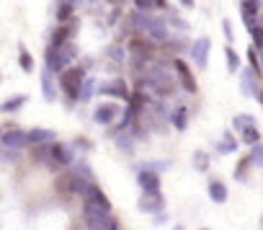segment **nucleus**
I'll list each match as a JSON object with an SVG mask.
<instances>
[{"label": "nucleus", "mask_w": 263, "mask_h": 230, "mask_svg": "<svg viewBox=\"0 0 263 230\" xmlns=\"http://www.w3.org/2000/svg\"><path fill=\"white\" fill-rule=\"evenodd\" d=\"M108 57H111V60H116V62H124V57H121L119 47H111V49H108Z\"/></svg>", "instance_id": "473e14b6"}, {"label": "nucleus", "mask_w": 263, "mask_h": 230, "mask_svg": "<svg viewBox=\"0 0 263 230\" xmlns=\"http://www.w3.org/2000/svg\"><path fill=\"white\" fill-rule=\"evenodd\" d=\"M163 207H165L163 194H145V197L140 199V209H142V212H153V215H158Z\"/></svg>", "instance_id": "2eb2a0df"}, {"label": "nucleus", "mask_w": 263, "mask_h": 230, "mask_svg": "<svg viewBox=\"0 0 263 230\" xmlns=\"http://www.w3.org/2000/svg\"><path fill=\"white\" fill-rule=\"evenodd\" d=\"M62 3H72V6H78V3H80V0H62Z\"/></svg>", "instance_id": "c9c22d12"}, {"label": "nucleus", "mask_w": 263, "mask_h": 230, "mask_svg": "<svg viewBox=\"0 0 263 230\" xmlns=\"http://www.w3.org/2000/svg\"><path fill=\"white\" fill-rule=\"evenodd\" d=\"M116 143H119V148H121V150H126V153H132V140H129V137H119Z\"/></svg>", "instance_id": "2f4dec72"}, {"label": "nucleus", "mask_w": 263, "mask_h": 230, "mask_svg": "<svg viewBox=\"0 0 263 230\" xmlns=\"http://www.w3.org/2000/svg\"><path fill=\"white\" fill-rule=\"evenodd\" d=\"M75 57H78V47H75L72 42L65 44L62 49H49V47H47V70H49L52 75H54V73L62 75L67 67H72L70 62H72Z\"/></svg>", "instance_id": "f257e3e1"}, {"label": "nucleus", "mask_w": 263, "mask_h": 230, "mask_svg": "<svg viewBox=\"0 0 263 230\" xmlns=\"http://www.w3.org/2000/svg\"><path fill=\"white\" fill-rule=\"evenodd\" d=\"M209 197H212V202H217V204L227 202V186H224L222 181H209Z\"/></svg>", "instance_id": "f3484780"}, {"label": "nucleus", "mask_w": 263, "mask_h": 230, "mask_svg": "<svg viewBox=\"0 0 263 230\" xmlns=\"http://www.w3.org/2000/svg\"><path fill=\"white\" fill-rule=\"evenodd\" d=\"M260 62H263V47H260Z\"/></svg>", "instance_id": "4c0bfd02"}, {"label": "nucleus", "mask_w": 263, "mask_h": 230, "mask_svg": "<svg viewBox=\"0 0 263 230\" xmlns=\"http://www.w3.org/2000/svg\"><path fill=\"white\" fill-rule=\"evenodd\" d=\"M98 93H101V96H116V98H124V101L132 98L129 85H126L121 78H114V80H108V83H101V85H98Z\"/></svg>", "instance_id": "20e7f679"}, {"label": "nucleus", "mask_w": 263, "mask_h": 230, "mask_svg": "<svg viewBox=\"0 0 263 230\" xmlns=\"http://www.w3.org/2000/svg\"><path fill=\"white\" fill-rule=\"evenodd\" d=\"M224 60H227V70H230V73H237V70H240V57H237V52H235L232 47L224 49Z\"/></svg>", "instance_id": "393cba45"}, {"label": "nucleus", "mask_w": 263, "mask_h": 230, "mask_svg": "<svg viewBox=\"0 0 263 230\" xmlns=\"http://www.w3.org/2000/svg\"><path fill=\"white\" fill-rule=\"evenodd\" d=\"M72 34H75V24H60L49 39V49H62L65 44H70Z\"/></svg>", "instance_id": "6e6552de"}, {"label": "nucleus", "mask_w": 263, "mask_h": 230, "mask_svg": "<svg viewBox=\"0 0 263 230\" xmlns=\"http://www.w3.org/2000/svg\"><path fill=\"white\" fill-rule=\"evenodd\" d=\"M24 103H26V96H13V98L3 101V106H0V111H6V114H13V111H18V109H21Z\"/></svg>", "instance_id": "aec40b11"}, {"label": "nucleus", "mask_w": 263, "mask_h": 230, "mask_svg": "<svg viewBox=\"0 0 263 230\" xmlns=\"http://www.w3.org/2000/svg\"><path fill=\"white\" fill-rule=\"evenodd\" d=\"M137 181H140V186H142L145 194H160V176H158L155 171L142 168V171L137 173Z\"/></svg>", "instance_id": "9d476101"}, {"label": "nucleus", "mask_w": 263, "mask_h": 230, "mask_svg": "<svg viewBox=\"0 0 263 230\" xmlns=\"http://www.w3.org/2000/svg\"><path fill=\"white\" fill-rule=\"evenodd\" d=\"M250 161H253L255 166H263V148H260V145H255V148H253V153H250Z\"/></svg>", "instance_id": "7c9ffc66"}, {"label": "nucleus", "mask_w": 263, "mask_h": 230, "mask_svg": "<svg viewBox=\"0 0 263 230\" xmlns=\"http://www.w3.org/2000/svg\"><path fill=\"white\" fill-rule=\"evenodd\" d=\"M52 140H54L52 130H31L29 132V143L31 145H44V143H52Z\"/></svg>", "instance_id": "6ab92c4d"}, {"label": "nucleus", "mask_w": 263, "mask_h": 230, "mask_svg": "<svg viewBox=\"0 0 263 230\" xmlns=\"http://www.w3.org/2000/svg\"><path fill=\"white\" fill-rule=\"evenodd\" d=\"M222 29H224V37H227V42H232V26H230V21H224V24H222Z\"/></svg>", "instance_id": "72a5a7b5"}, {"label": "nucleus", "mask_w": 263, "mask_h": 230, "mask_svg": "<svg viewBox=\"0 0 263 230\" xmlns=\"http://www.w3.org/2000/svg\"><path fill=\"white\" fill-rule=\"evenodd\" d=\"M173 125H176V130H186V125H189V109L186 106H178L173 111Z\"/></svg>", "instance_id": "412c9836"}, {"label": "nucleus", "mask_w": 263, "mask_h": 230, "mask_svg": "<svg viewBox=\"0 0 263 230\" xmlns=\"http://www.w3.org/2000/svg\"><path fill=\"white\" fill-rule=\"evenodd\" d=\"M194 166H196V171L206 173V168H209V158H206V153H194Z\"/></svg>", "instance_id": "c85d7f7f"}, {"label": "nucleus", "mask_w": 263, "mask_h": 230, "mask_svg": "<svg viewBox=\"0 0 263 230\" xmlns=\"http://www.w3.org/2000/svg\"><path fill=\"white\" fill-rule=\"evenodd\" d=\"M240 85H242V93H250V96H255V98H258V93L263 91L260 83H258V78H255V67H248V70L242 73Z\"/></svg>", "instance_id": "ddd939ff"}, {"label": "nucleus", "mask_w": 263, "mask_h": 230, "mask_svg": "<svg viewBox=\"0 0 263 230\" xmlns=\"http://www.w3.org/2000/svg\"><path fill=\"white\" fill-rule=\"evenodd\" d=\"M83 199H85V204H96V207H101V209H106V212H111V204H108V199H106V194L96 186V184H85L83 186Z\"/></svg>", "instance_id": "423d86ee"}, {"label": "nucleus", "mask_w": 263, "mask_h": 230, "mask_svg": "<svg viewBox=\"0 0 263 230\" xmlns=\"http://www.w3.org/2000/svg\"><path fill=\"white\" fill-rule=\"evenodd\" d=\"M260 8H258V0H242V6H240V16H242V21L248 24V26H253L260 16Z\"/></svg>", "instance_id": "4468645a"}, {"label": "nucleus", "mask_w": 263, "mask_h": 230, "mask_svg": "<svg viewBox=\"0 0 263 230\" xmlns=\"http://www.w3.org/2000/svg\"><path fill=\"white\" fill-rule=\"evenodd\" d=\"M0 143H3L6 150H21L29 143V135H24L21 130H13V132H6L3 137H0Z\"/></svg>", "instance_id": "f8f14e48"}, {"label": "nucleus", "mask_w": 263, "mask_h": 230, "mask_svg": "<svg viewBox=\"0 0 263 230\" xmlns=\"http://www.w3.org/2000/svg\"><path fill=\"white\" fill-rule=\"evenodd\" d=\"M85 85V70L83 67H67L62 75H60V91L67 96V98H80V91Z\"/></svg>", "instance_id": "f03ea898"}, {"label": "nucleus", "mask_w": 263, "mask_h": 230, "mask_svg": "<svg viewBox=\"0 0 263 230\" xmlns=\"http://www.w3.org/2000/svg\"><path fill=\"white\" fill-rule=\"evenodd\" d=\"M72 13H75V6H72V3H60V8H57L60 24H67V21L72 19Z\"/></svg>", "instance_id": "a878e982"}, {"label": "nucleus", "mask_w": 263, "mask_h": 230, "mask_svg": "<svg viewBox=\"0 0 263 230\" xmlns=\"http://www.w3.org/2000/svg\"><path fill=\"white\" fill-rule=\"evenodd\" d=\"M135 24L140 26V29H145L147 34H150V39H155V42H165L168 39V24H165V19H155V16H135Z\"/></svg>", "instance_id": "7ed1b4c3"}, {"label": "nucleus", "mask_w": 263, "mask_h": 230, "mask_svg": "<svg viewBox=\"0 0 263 230\" xmlns=\"http://www.w3.org/2000/svg\"><path fill=\"white\" fill-rule=\"evenodd\" d=\"M72 150H70V145H65V143H54L52 148H49V163L52 166H70L72 163Z\"/></svg>", "instance_id": "0eeeda50"}, {"label": "nucleus", "mask_w": 263, "mask_h": 230, "mask_svg": "<svg viewBox=\"0 0 263 230\" xmlns=\"http://www.w3.org/2000/svg\"><path fill=\"white\" fill-rule=\"evenodd\" d=\"M258 101H260V106H263V91H260V93H258Z\"/></svg>", "instance_id": "e433bc0d"}, {"label": "nucleus", "mask_w": 263, "mask_h": 230, "mask_svg": "<svg viewBox=\"0 0 263 230\" xmlns=\"http://www.w3.org/2000/svg\"><path fill=\"white\" fill-rule=\"evenodd\" d=\"M93 119H96V125H103V127L114 125V122L119 119V106H116V103H111V101L101 103V106L93 111Z\"/></svg>", "instance_id": "39448f33"}, {"label": "nucleus", "mask_w": 263, "mask_h": 230, "mask_svg": "<svg viewBox=\"0 0 263 230\" xmlns=\"http://www.w3.org/2000/svg\"><path fill=\"white\" fill-rule=\"evenodd\" d=\"M250 166H253V161H250V153H248L245 158H240V163L235 168V179L237 181H245V171H250Z\"/></svg>", "instance_id": "bb28decb"}, {"label": "nucleus", "mask_w": 263, "mask_h": 230, "mask_svg": "<svg viewBox=\"0 0 263 230\" xmlns=\"http://www.w3.org/2000/svg\"><path fill=\"white\" fill-rule=\"evenodd\" d=\"M42 91H44V98H47V101H54V98H57V88H54V83H52V73H49V70L42 73Z\"/></svg>", "instance_id": "a211bd4d"}, {"label": "nucleus", "mask_w": 263, "mask_h": 230, "mask_svg": "<svg viewBox=\"0 0 263 230\" xmlns=\"http://www.w3.org/2000/svg\"><path fill=\"white\" fill-rule=\"evenodd\" d=\"M260 225H263V222H260Z\"/></svg>", "instance_id": "ea45409f"}, {"label": "nucleus", "mask_w": 263, "mask_h": 230, "mask_svg": "<svg viewBox=\"0 0 263 230\" xmlns=\"http://www.w3.org/2000/svg\"><path fill=\"white\" fill-rule=\"evenodd\" d=\"M18 62H21V67H24L26 73H31V70H34V57H31L24 47H21V52H18Z\"/></svg>", "instance_id": "cd10ccee"}, {"label": "nucleus", "mask_w": 263, "mask_h": 230, "mask_svg": "<svg viewBox=\"0 0 263 230\" xmlns=\"http://www.w3.org/2000/svg\"><path fill=\"white\" fill-rule=\"evenodd\" d=\"M173 67H176V75H178L181 85L186 88V93H196V91H199V85H196V78H194V73L189 70V65H186L183 60H176V62H173Z\"/></svg>", "instance_id": "1a4fd4ad"}, {"label": "nucleus", "mask_w": 263, "mask_h": 230, "mask_svg": "<svg viewBox=\"0 0 263 230\" xmlns=\"http://www.w3.org/2000/svg\"><path fill=\"white\" fill-rule=\"evenodd\" d=\"M242 143H245V145H253V148L260 143V132L255 130V125H248V127L242 130Z\"/></svg>", "instance_id": "4be33fe9"}, {"label": "nucleus", "mask_w": 263, "mask_h": 230, "mask_svg": "<svg viewBox=\"0 0 263 230\" xmlns=\"http://www.w3.org/2000/svg\"><path fill=\"white\" fill-rule=\"evenodd\" d=\"M135 8L140 13H150V11H168V0H135Z\"/></svg>", "instance_id": "dca6fc26"}, {"label": "nucleus", "mask_w": 263, "mask_h": 230, "mask_svg": "<svg viewBox=\"0 0 263 230\" xmlns=\"http://www.w3.org/2000/svg\"><path fill=\"white\" fill-rule=\"evenodd\" d=\"M209 39L206 37H201V39H196L194 44H191V57H194V62H196V67H206V60H209Z\"/></svg>", "instance_id": "9b49d317"}, {"label": "nucleus", "mask_w": 263, "mask_h": 230, "mask_svg": "<svg viewBox=\"0 0 263 230\" xmlns=\"http://www.w3.org/2000/svg\"><path fill=\"white\" fill-rule=\"evenodd\" d=\"M217 150H219V153H235V150H237V140L232 137V132H224V137H222V143L217 145Z\"/></svg>", "instance_id": "5701e85b"}, {"label": "nucleus", "mask_w": 263, "mask_h": 230, "mask_svg": "<svg viewBox=\"0 0 263 230\" xmlns=\"http://www.w3.org/2000/svg\"><path fill=\"white\" fill-rule=\"evenodd\" d=\"M201 230H209V227H201Z\"/></svg>", "instance_id": "58836bf2"}, {"label": "nucleus", "mask_w": 263, "mask_h": 230, "mask_svg": "<svg viewBox=\"0 0 263 230\" xmlns=\"http://www.w3.org/2000/svg\"><path fill=\"white\" fill-rule=\"evenodd\" d=\"M93 88H96V80H93V78H88V80H85V85H83V91H80V101H83V103H85V101H88V98L96 93Z\"/></svg>", "instance_id": "c756f323"}, {"label": "nucleus", "mask_w": 263, "mask_h": 230, "mask_svg": "<svg viewBox=\"0 0 263 230\" xmlns=\"http://www.w3.org/2000/svg\"><path fill=\"white\" fill-rule=\"evenodd\" d=\"M250 37H253V44L255 47H263V19H258L253 26H248Z\"/></svg>", "instance_id": "b1692460"}, {"label": "nucleus", "mask_w": 263, "mask_h": 230, "mask_svg": "<svg viewBox=\"0 0 263 230\" xmlns=\"http://www.w3.org/2000/svg\"><path fill=\"white\" fill-rule=\"evenodd\" d=\"M178 3H181L183 8H194V0H178Z\"/></svg>", "instance_id": "f704fd0d"}]
</instances>
